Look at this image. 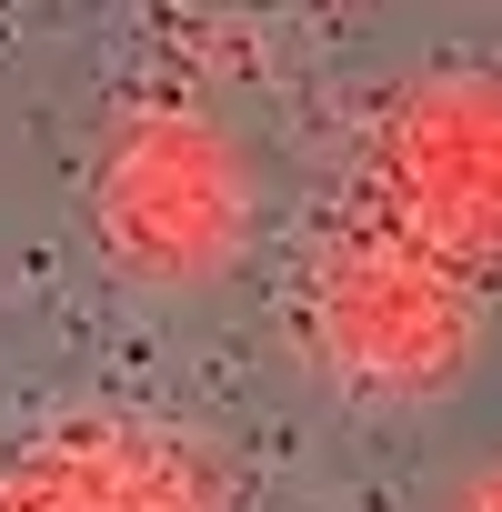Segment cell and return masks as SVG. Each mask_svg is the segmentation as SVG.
I'll return each mask as SVG.
<instances>
[{
	"label": "cell",
	"instance_id": "cell-4",
	"mask_svg": "<svg viewBox=\"0 0 502 512\" xmlns=\"http://www.w3.org/2000/svg\"><path fill=\"white\" fill-rule=\"evenodd\" d=\"M0 512H241L231 462L141 412H71L0 452Z\"/></svg>",
	"mask_w": 502,
	"mask_h": 512
},
{
	"label": "cell",
	"instance_id": "cell-3",
	"mask_svg": "<svg viewBox=\"0 0 502 512\" xmlns=\"http://www.w3.org/2000/svg\"><path fill=\"white\" fill-rule=\"evenodd\" d=\"M292 322H302V352L332 392H352V402H442L482 362L492 292L442 272L432 251L332 211L312 262H302Z\"/></svg>",
	"mask_w": 502,
	"mask_h": 512
},
{
	"label": "cell",
	"instance_id": "cell-1",
	"mask_svg": "<svg viewBox=\"0 0 502 512\" xmlns=\"http://www.w3.org/2000/svg\"><path fill=\"white\" fill-rule=\"evenodd\" d=\"M332 211L432 251L502 302V61H442L382 91Z\"/></svg>",
	"mask_w": 502,
	"mask_h": 512
},
{
	"label": "cell",
	"instance_id": "cell-5",
	"mask_svg": "<svg viewBox=\"0 0 502 512\" xmlns=\"http://www.w3.org/2000/svg\"><path fill=\"white\" fill-rule=\"evenodd\" d=\"M442 512H502V452H492V462H482V472H462V482H452V502H442Z\"/></svg>",
	"mask_w": 502,
	"mask_h": 512
},
{
	"label": "cell",
	"instance_id": "cell-2",
	"mask_svg": "<svg viewBox=\"0 0 502 512\" xmlns=\"http://www.w3.org/2000/svg\"><path fill=\"white\" fill-rule=\"evenodd\" d=\"M251 151L241 131L191 91H141L111 111L91 151V241L141 292H201L251 241Z\"/></svg>",
	"mask_w": 502,
	"mask_h": 512
}]
</instances>
